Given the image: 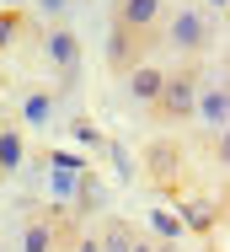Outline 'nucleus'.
<instances>
[{
  "label": "nucleus",
  "instance_id": "f257e3e1",
  "mask_svg": "<svg viewBox=\"0 0 230 252\" xmlns=\"http://www.w3.org/2000/svg\"><path fill=\"white\" fill-rule=\"evenodd\" d=\"M155 49H177L182 59H203V54L214 49V16L203 5H177L172 16H161Z\"/></svg>",
  "mask_w": 230,
  "mask_h": 252
},
{
  "label": "nucleus",
  "instance_id": "f03ea898",
  "mask_svg": "<svg viewBox=\"0 0 230 252\" xmlns=\"http://www.w3.org/2000/svg\"><path fill=\"white\" fill-rule=\"evenodd\" d=\"M209 81V70H203V59H182L177 70H166V81H161V97L150 102V113H155V124H187L193 118V102H198V86Z\"/></svg>",
  "mask_w": 230,
  "mask_h": 252
},
{
  "label": "nucleus",
  "instance_id": "7ed1b4c3",
  "mask_svg": "<svg viewBox=\"0 0 230 252\" xmlns=\"http://www.w3.org/2000/svg\"><path fill=\"white\" fill-rule=\"evenodd\" d=\"M150 49H155V38L129 32V27H113V32H107V70L123 81L134 64H144V59H150Z\"/></svg>",
  "mask_w": 230,
  "mask_h": 252
},
{
  "label": "nucleus",
  "instance_id": "20e7f679",
  "mask_svg": "<svg viewBox=\"0 0 230 252\" xmlns=\"http://www.w3.org/2000/svg\"><path fill=\"white\" fill-rule=\"evenodd\" d=\"M193 118L209 129V134H220V129H230V86L225 75L220 81H203L198 86V102H193Z\"/></svg>",
  "mask_w": 230,
  "mask_h": 252
},
{
  "label": "nucleus",
  "instance_id": "39448f33",
  "mask_svg": "<svg viewBox=\"0 0 230 252\" xmlns=\"http://www.w3.org/2000/svg\"><path fill=\"white\" fill-rule=\"evenodd\" d=\"M161 16H166V0H113V27H129L144 38H155Z\"/></svg>",
  "mask_w": 230,
  "mask_h": 252
},
{
  "label": "nucleus",
  "instance_id": "423d86ee",
  "mask_svg": "<svg viewBox=\"0 0 230 252\" xmlns=\"http://www.w3.org/2000/svg\"><path fill=\"white\" fill-rule=\"evenodd\" d=\"M43 54H48V64L64 70V86H59V92H70V86H75V64H81V38H75L70 27H54L43 38Z\"/></svg>",
  "mask_w": 230,
  "mask_h": 252
},
{
  "label": "nucleus",
  "instance_id": "0eeeda50",
  "mask_svg": "<svg viewBox=\"0 0 230 252\" xmlns=\"http://www.w3.org/2000/svg\"><path fill=\"white\" fill-rule=\"evenodd\" d=\"M161 81H166V64H155V59H144V64H134V70L123 75V86H129V97H134L139 107H150V102L161 97Z\"/></svg>",
  "mask_w": 230,
  "mask_h": 252
},
{
  "label": "nucleus",
  "instance_id": "6e6552de",
  "mask_svg": "<svg viewBox=\"0 0 230 252\" xmlns=\"http://www.w3.org/2000/svg\"><path fill=\"white\" fill-rule=\"evenodd\" d=\"M22 161H27V140H22V129H16V124H0V177L22 172Z\"/></svg>",
  "mask_w": 230,
  "mask_h": 252
},
{
  "label": "nucleus",
  "instance_id": "1a4fd4ad",
  "mask_svg": "<svg viewBox=\"0 0 230 252\" xmlns=\"http://www.w3.org/2000/svg\"><path fill=\"white\" fill-rule=\"evenodd\" d=\"M144 166H150L155 177H172V172H182V151H177V140H155V145L144 151Z\"/></svg>",
  "mask_w": 230,
  "mask_h": 252
},
{
  "label": "nucleus",
  "instance_id": "9d476101",
  "mask_svg": "<svg viewBox=\"0 0 230 252\" xmlns=\"http://www.w3.org/2000/svg\"><path fill=\"white\" fill-rule=\"evenodd\" d=\"M96 247H102V252H134V225H129L123 215H113V220L102 225V236H96Z\"/></svg>",
  "mask_w": 230,
  "mask_h": 252
},
{
  "label": "nucleus",
  "instance_id": "9b49d317",
  "mask_svg": "<svg viewBox=\"0 0 230 252\" xmlns=\"http://www.w3.org/2000/svg\"><path fill=\"white\" fill-rule=\"evenodd\" d=\"M22 252H54V220H48V215H32V220H27Z\"/></svg>",
  "mask_w": 230,
  "mask_h": 252
},
{
  "label": "nucleus",
  "instance_id": "f8f14e48",
  "mask_svg": "<svg viewBox=\"0 0 230 252\" xmlns=\"http://www.w3.org/2000/svg\"><path fill=\"white\" fill-rule=\"evenodd\" d=\"M48 118H54V92L38 86V92L27 97V124H48Z\"/></svg>",
  "mask_w": 230,
  "mask_h": 252
},
{
  "label": "nucleus",
  "instance_id": "ddd939ff",
  "mask_svg": "<svg viewBox=\"0 0 230 252\" xmlns=\"http://www.w3.org/2000/svg\"><path fill=\"white\" fill-rule=\"evenodd\" d=\"M16 32H22V11H16V5H5V11H0V54L16 43Z\"/></svg>",
  "mask_w": 230,
  "mask_h": 252
},
{
  "label": "nucleus",
  "instance_id": "4468645a",
  "mask_svg": "<svg viewBox=\"0 0 230 252\" xmlns=\"http://www.w3.org/2000/svg\"><path fill=\"white\" fill-rule=\"evenodd\" d=\"M38 5H43L48 16H59V11H64V5H70V0H38Z\"/></svg>",
  "mask_w": 230,
  "mask_h": 252
},
{
  "label": "nucleus",
  "instance_id": "2eb2a0df",
  "mask_svg": "<svg viewBox=\"0 0 230 252\" xmlns=\"http://www.w3.org/2000/svg\"><path fill=\"white\" fill-rule=\"evenodd\" d=\"M75 252H102V247H96V236H81V242H75Z\"/></svg>",
  "mask_w": 230,
  "mask_h": 252
},
{
  "label": "nucleus",
  "instance_id": "dca6fc26",
  "mask_svg": "<svg viewBox=\"0 0 230 252\" xmlns=\"http://www.w3.org/2000/svg\"><path fill=\"white\" fill-rule=\"evenodd\" d=\"M225 5H230V0H203V11H209V16H214V11L225 16Z\"/></svg>",
  "mask_w": 230,
  "mask_h": 252
},
{
  "label": "nucleus",
  "instance_id": "f3484780",
  "mask_svg": "<svg viewBox=\"0 0 230 252\" xmlns=\"http://www.w3.org/2000/svg\"><path fill=\"white\" fill-rule=\"evenodd\" d=\"M150 252H182V247H177V242H161V247H150Z\"/></svg>",
  "mask_w": 230,
  "mask_h": 252
},
{
  "label": "nucleus",
  "instance_id": "a211bd4d",
  "mask_svg": "<svg viewBox=\"0 0 230 252\" xmlns=\"http://www.w3.org/2000/svg\"><path fill=\"white\" fill-rule=\"evenodd\" d=\"M150 247H155V242H139V236H134V252H150Z\"/></svg>",
  "mask_w": 230,
  "mask_h": 252
},
{
  "label": "nucleus",
  "instance_id": "6ab92c4d",
  "mask_svg": "<svg viewBox=\"0 0 230 252\" xmlns=\"http://www.w3.org/2000/svg\"><path fill=\"white\" fill-rule=\"evenodd\" d=\"M5 5H27V0H5Z\"/></svg>",
  "mask_w": 230,
  "mask_h": 252
},
{
  "label": "nucleus",
  "instance_id": "aec40b11",
  "mask_svg": "<svg viewBox=\"0 0 230 252\" xmlns=\"http://www.w3.org/2000/svg\"><path fill=\"white\" fill-rule=\"evenodd\" d=\"M0 252H5V242H0Z\"/></svg>",
  "mask_w": 230,
  "mask_h": 252
}]
</instances>
